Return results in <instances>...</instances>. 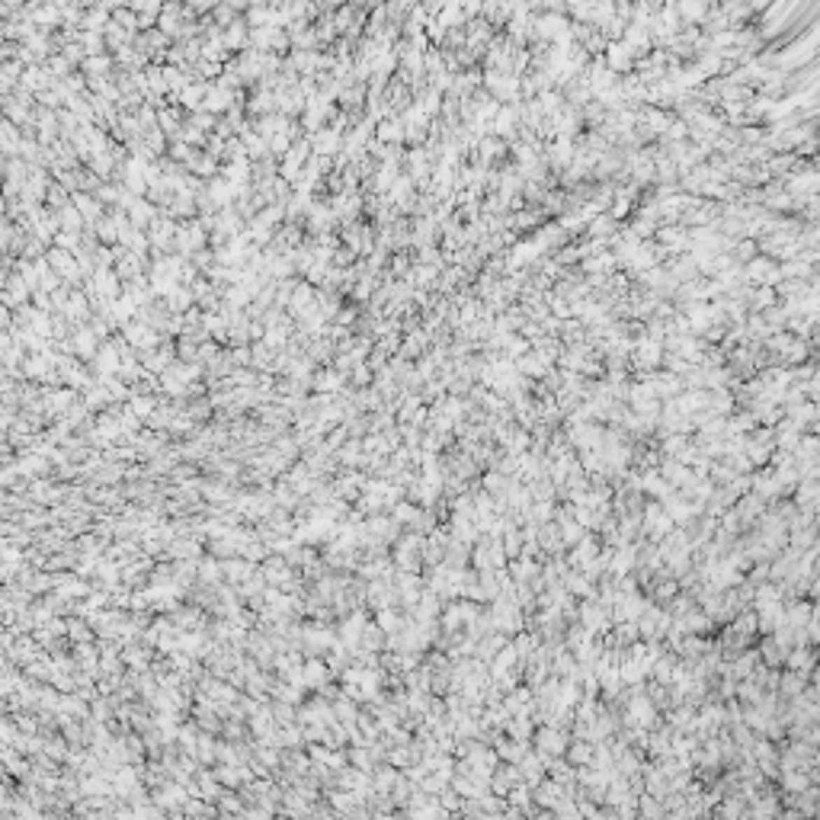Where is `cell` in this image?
<instances>
[{
	"label": "cell",
	"instance_id": "obj_2",
	"mask_svg": "<svg viewBox=\"0 0 820 820\" xmlns=\"http://www.w3.org/2000/svg\"><path fill=\"white\" fill-rule=\"evenodd\" d=\"M628 52H631L628 45H612V48H609V64H612L615 71L628 68Z\"/></svg>",
	"mask_w": 820,
	"mask_h": 820
},
{
	"label": "cell",
	"instance_id": "obj_7",
	"mask_svg": "<svg viewBox=\"0 0 820 820\" xmlns=\"http://www.w3.org/2000/svg\"><path fill=\"white\" fill-rule=\"evenodd\" d=\"M570 756H574V760H577V763H586V760H590V756H593V747H584V744H577V747H574V750H570Z\"/></svg>",
	"mask_w": 820,
	"mask_h": 820
},
{
	"label": "cell",
	"instance_id": "obj_1",
	"mask_svg": "<svg viewBox=\"0 0 820 820\" xmlns=\"http://www.w3.org/2000/svg\"><path fill=\"white\" fill-rule=\"evenodd\" d=\"M564 740H567V737H564L558 728H545L539 734V750L548 753V756H558V753L567 750V744H564Z\"/></svg>",
	"mask_w": 820,
	"mask_h": 820
},
{
	"label": "cell",
	"instance_id": "obj_5",
	"mask_svg": "<svg viewBox=\"0 0 820 820\" xmlns=\"http://www.w3.org/2000/svg\"><path fill=\"white\" fill-rule=\"evenodd\" d=\"M702 10H705V3H702V0H686V3H683V16H692V20H699Z\"/></svg>",
	"mask_w": 820,
	"mask_h": 820
},
{
	"label": "cell",
	"instance_id": "obj_3",
	"mask_svg": "<svg viewBox=\"0 0 820 820\" xmlns=\"http://www.w3.org/2000/svg\"><path fill=\"white\" fill-rule=\"evenodd\" d=\"M542 763H545V760H539V756H529V760L523 763V769H525V779H529V782H535V779H542Z\"/></svg>",
	"mask_w": 820,
	"mask_h": 820
},
{
	"label": "cell",
	"instance_id": "obj_6",
	"mask_svg": "<svg viewBox=\"0 0 820 820\" xmlns=\"http://www.w3.org/2000/svg\"><path fill=\"white\" fill-rule=\"evenodd\" d=\"M500 756H503V760H513V763H516V760H523V747H516V744H513V747H509V744H500Z\"/></svg>",
	"mask_w": 820,
	"mask_h": 820
},
{
	"label": "cell",
	"instance_id": "obj_4",
	"mask_svg": "<svg viewBox=\"0 0 820 820\" xmlns=\"http://www.w3.org/2000/svg\"><path fill=\"white\" fill-rule=\"evenodd\" d=\"M785 789H791V791H801V789H807V779L801 772H785Z\"/></svg>",
	"mask_w": 820,
	"mask_h": 820
}]
</instances>
